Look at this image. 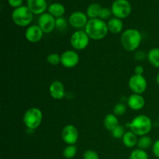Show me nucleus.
I'll return each mask as SVG.
<instances>
[{
  "instance_id": "4468645a",
  "label": "nucleus",
  "mask_w": 159,
  "mask_h": 159,
  "mask_svg": "<svg viewBox=\"0 0 159 159\" xmlns=\"http://www.w3.org/2000/svg\"><path fill=\"white\" fill-rule=\"evenodd\" d=\"M27 6L33 14L41 15L44 13L48 8L46 0H27Z\"/></svg>"
},
{
  "instance_id": "412c9836",
  "label": "nucleus",
  "mask_w": 159,
  "mask_h": 159,
  "mask_svg": "<svg viewBox=\"0 0 159 159\" xmlns=\"http://www.w3.org/2000/svg\"><path fill=\"white\" fill-rule=\"evenodd\" d=\"M149 63L155 68H159V48H152L147 54Z\"/></svg>"
},
{
  "instance_id": "9b49d317",
  "label": "nucleus",
  "mask_w": 159,
  "mask_h": 159,
  "mask_svg": "<svg viewBox=\"0 0 159 159\" xmlns=\"http://www.w3.org/2000/svg\"><path fill=\"white\" fill-rule=\"evenodd\" d=\"M79 54L73 50L65 51L61 55V64L67 68H75L79 64Z\"/></svg>"
},
{
  "instance_id": "f8f14e48",
  "label": "nucleus",
  "mask_w": 159,
  "mask_h": 159,
  "mask_svg": "<svg viewBox=\"0 0 159 159\" xmlns=\"http://www.w3.org/2000/svg\"><path fill=\"white\" fill-rule=\"evenodd\" d=\"M87 17L88 16H87L86 13L76 11L70 15L68 22L72 27L75 28V29H81L82 27H85L86 26L89 21Z\"/></svg>"
},
{
  "instance_id": "c756f323",
  "label": "nucleus",
  "mask_w": 159,
  "mask_h": 159,
  "mask_svg": "<svg viewBox=\"0 0 159 159\" xmlns=\"http://www.w3.org/2000/svg\"><path fill=\"white\" fill-rule=\"evenodd\" d=\"M112 10L109 8H102L100 11V13H99V18L100 20H109L110 18L112 15Z\"/></svg>"
},
{
  "instance_id": "f3484780",
  "label": "nucleus",
  "mask_w": 159,
  "mask_h": 159,
  "mask_svg": "<svg viewBox=\"0 0 159 159\" xmlns=\"http://www.w3.org/2000/svg\"><path fill=\"white\" fill-rule=\"evenodd\" d=\"M107 26H108L109 31H110L113 34H119L123 30L124 23L120 19L113 17V18H110L109 20Z\"/></svg>"
},
{
  "instance_id": "a878e982",
  "label": "nucleus",
  "mask_w": 159,
  "mask_h": 159,
  "mask_svg": "<svg viewBox=\"0 0 159 159\" xmlns=\"http://www.w3.org/2000/svg\"><path fill=\"white\" fill-rule=\"evenodd\" d=\"M127 111V107L124 103L122 102H119V103L116 104L113 107V114L116 116H122Z\"/></svg>"
},
{
  "instance_id": "473e14b6",
  "label": "nucleus",
  "mask_w": 159,
  "mask_h": 159,
  "mask_svg": "<svg viewBox=\"0 0 159 159\" xmlns=\"http://www.w3.org/2000/svg\"><path fill=\"white\" fill-rule=\"evenodd\" d=\"M8 2H9V6L16 9V8L22 6L23 0H8Z\"/></svg>"
},
{
  "instance_id": "bb28decb",
  "label": "nucleus",
  "mask_w": 159,
  "mask_h": 159,
  "mask_svg": "<svg viewBox=\"0 0 159 159\" xmlns=\"http://www.w3.org/2000/svg\"><path fill=\"white\" fill-rule=\"evenodd\" d=\"M112 136L116 139H122L124 135L125 134V129L123 126L119 125L111 132Z\"/></svg>"
},
{
  "instance_id": "20e7f679",
  "label": "nucleus",
  "mask_w": 159,
  "mask_h": 159,
  "mask_svg": "<svg viewBox=\"0 0 159 159\" xmlns=\"http://www.w3.org/2000/svg\"><path fill=\"white\" fill-rule=\"evenodd\" d=\"M12 20L19 26H27L33 20V12L27 6H22L12 11Z\"/></svg>"
},
{
  "instance_id": "1a4fd4ad",
  "label": "nucleus",
  "mask_w": 159,
  "mask_h": 159,
  "mask_svg": "<svg viewBox=\"0 0 159 159\" xmlns=\"http://www.w3.org/2000/svg\"><path fill=\"white\" fill-rule=\"evenodd\" d=\"M38 26L42 30L43 34H49L56 27V19L49 12H44L39 17Z\"/></svg>"
},
{
  "instance_id": "2f4dec72",
  "label": "nucleus",
  "mask_w": 159,
  "mask_h": 159,
  "mask_svg": "<svg viewBox=\"0 0 159 159\" xmlns=\"http://www.w3.org/2000/svg\"><path fill=\"white\" fill-rule=\"evenodd\" d=\"M152 152L156 158H159V139L154 142L152 145Z\"/></svg>"
},
{
  "instance_id": "7ed1b4c3",
  "label": "nucleus",
  "mask_w": 159,
  "mask_h": 159,
  "mask_svg": "<svg viewBox=\"0 0 159 159\" xmlns=\"http://www.w3.org/2000/svg\"><path fill=\"white\" fill-rule=\"evenodd\" d=\"M130 130L138 136H145L152 129V121L146 115H138L129 123Z\"/></svg>"
},
{
  "instance_id": "72a5a7b5",
  "label": "nucleus",
  "mask_w": 159,
  "mask_h": 159,
  "mask_svg": "<svg viewBox=\"0 0 159 159\" xmlns=\"http://www.w3.org/2000/svg\"><path fill=\"white\" fill-rule=\"evenodd\" d=\"M144 67L142 65H137L134 68V73L135 75H143L144 73Z\"/></svg>"
},
{
  "instance_id": "a211bd4d",
  "label": "nucleus",
  "mask_w": 159,
  "mask_h": 159,
  "mask_svg": "<svg viewBox=\"0 0 159 159\" xmlns=\"http://www.w3.org/2000/svg\"><path fill=\"white\" fill-rule=\"evenodd\" d=\"M103 124L107 130L112 132L117 126H119V120H118L117 116L112 113L107 114L104 118Z\"/></svg>"
},
{
  "instance_id": "6ab92c4d",
  "label": "nucleus",
  "mask_w": 159,
  "mask_h": 159,
  "mask_svg": "<svg viewBox=\"0 0 159 159\" xmlns=\"http://www.w3.org/2000/svg\"><path fill=\"white\" fill-rule=\"evenodd\" d=\"M123 144L126 146L127 148H131L135 147L138 144V135L135 134L134 132L130 131L126 132L125 134L124 135L122 138Z\"/></svg>"
},
{
  "instance_id": "0eeeda50",
  "label": "nucleus",
  "mask_w": 159,
  "mask_h": 159,
  "mask_svg": "<svg viewBox=\"0 0 159 159\" xmlns=\"http://www.w3.org/2000/svg\"><path fill=\"white\" fill-rule=\"evenodd\" d=\"M89 37L85 30H77L71 35L70 42L74 49L81 51L87 48L89 43Z\"/></svg>"
},
{
  "instance_id": "7c9ffc66",
  "label": "nucleus",
  "mask_w": 159,
  "mask_h": 159,
  "mask_svg": "<svg viewBox=\"0 0 159 159\" xmlns=\"http://www.w3.org/2000/svg\"><path fill=\"white\" fill-rule=\"evenodd\" d=\"M83 159H99V156L95 151L87 150L84 152Z\"/></svg>"
},
{
  "instance_id": "f03ea898",
  "label": "nucleus",
  "mask_w": 159,
  "mask_h": 159,
  "mask_svg": "<svg viewBox=\"0 0 159 159\" xmlns=\"http://www.w3.org/2000/svg\"><path fill=\"white\" fill-rule=\"evenodd\" d=\"M121 44L127 51H134L139 48L142 41L141 32L136 29H127L121 35Z\"/></svg>"
},
{
  "instance_id": "9d476101",
  "label": "nucleus",
  "mask_w": 159,
  "mask_h": 159,
  "mask_svg": "<svg viewBox=\"0 0 159 159\" xmlns=\"http://www.w3.org/2000/svg\"><path fill=\"white\" fill-rule=\"evenodd\" d=\"M61 138L68 145H75L79 140V130L74 125L68 124L62 130Z\"/></svg>"
},
{
  "instance_id": "c9c22d12",
  "label": "nucleus",
  "mask_w": 159,
  "mask_h": 159,
  "mask_svg": "<svg viewBox=\"0 0 159 159\" xmlns=\"http://www.w3.org/2000/svg\"><path fill=\"white\" fill-rule=\"evenodd\" d=\"M156 82H157V84L159 85V73L158 74V75L156 76Z\"/></svg>"
},
{
  "instance_id": "f257e3e1",
  "label": "nucleus",
  "mask_w": 159,
  "mask_h": 159,
  "mask_svg": "<svg viewBox=\"0 0 159 159\" xmlns=\"http://www.w3.org/2000/svg\"><path fill=\"white\" fill-rule=\"evenodd\" d=\"M85 31L90 39L100 40L107 37L109 32L107 23L99 18L90 19L85 27Z\"/></svg>"
},
{
  "instance_id": "b1692460",
  "label": "nucleus",
  "mask_w": 159,
  "mask_h": 159,
  "mask_svg": "<svg viewBox=\"0 0 159 159\" xmlns=\"http://www.w3.org/2000/svg\"><path fill=\"white\" fill-rule=\"evenodd\" d=\"M129 159H149L147 152L142 149H134L130 153Z\"/></svg>"
},
{
  "instance_id": "f704fd0d",
  "label": "nucleus",
  "mask_w": 159,
  "mask_h": 159,
  "mask_svg": "<svg viewBox=\"0 0 159 159\" xmlns=\"http://www.w3.org/2000/svg\"><path fill=\"white\" fill-rule=\"evenodd\" d=\"M145 57H147V54H145V53L142 52V51H138L135 54V59H137L138 61L143 60Z\"/></svg>"
},
{
  "instance_id": "5701e85b",
  "label": "nucleus",
  "mask_w": 159,
  "mask_h": 159,
  "mask_svg": "<svg viewBox=\"0 0 159 159\" xmlns=\"http://www.w3.org/2000/svg\"><path fill=\"white\" fill-rule=\"evenodd\" d=\"M153 141H152V138L150 137L147 136H142L138 139V146L140 149H142V150L145 151L146 149L149 148L152 145H153Z\"/></svg>"
},
{
  "instance_id": "dca6fc26",
  "label": "nucleus",
  "mask_w": 159,
  "mask_h": 159,
  "mask_svg": "<svg viewBox=\"0 0 159 159\" xmlns=\"http://www.w3.org/2000/svg\"><path fill=\"white\" fill-rule=\"evenodd\" d=\"M145 105V100L141 95H130L127 99V106L133 110H140Z\"/></svg>"
},
{
  "instance_id": "393cba45",
  "label": "nucleus",
  "mask_w": 159,
  "mask_h": 159,
  "mask_svg": "<svg viewBox=\"0 0 159 159\" xmlns=\"http://www.w3.org/2000/svg\"><path fill=\"white\" fill-rule=\"evenodd\" d=\"M77 154V148L75 145H68L63 151V155L65 158L71 159Z\"/></svg>"
},
{
  "instance_id": "ddd939ff",
  "label": "nucleus",
  "mask_w": 159,
  "mask_h": 159,
  "mask_svg": "<svg viewBox=\"0 0 159 159\" xmlns=\"http://www.w3.org/2000/svg\"><path fill=\"white\" fill-rule=\"evenodd\" d=\"M43 32L38 25H31L28 26L25 33V37L30 43H37L43 37Z\"/></svg>"
},
{
  "instance_id": "c85d7f7f",
  "label": "nucleus",
  "mask_w": 159,
  "mask_h": 159,
  "mask_svg": "<svg viewBox=\"0 0 159 159\" xmlns=\"http://www.w3.org/2000/svg\"><path fill=\"white\" fill-rule=\"evenodd\" d=\"M67 26H68L67 20L63 16L56 19V28L58 30H65L66 29Z\"/></svg>"
},
{
  "instance_id": "2eb2a0df",
  "label": "nucleus",
  "mask_w": 159,
  "mask_h": 159,
  "mask_svg": "<svg viewBox=\"0 0 159 159\" xmlns=\"http://www.w3.org/2000/svg\"><path fill=\"white\" fill-rule=\"evenodd\" d=\"M50 95L54 99H61L65 96V89L63 83L58 80H55L49 87Z\"/></svg>"
},
{
  "instance_id": "423d86ee",
  "label": "nucleus",
  "mask_w": 159,
  "mask_h": 159,
  "mask_svg": "<svg viewBox=\"0 0 159 159\" xmlns=\"http://www.w3.org/2000/svg\"><path fill=\"white\" fill-rule=\"evenodd\" d=\"M111 10L115 17L125 19L131 12V5L127 0H115L112 4Z\"/></svg>"
},
{
  "instance_id": "4be33fe9",
  "label": "nucleus",
  "mask_w": 159,
  "mask_h": 159,
  "mask_svg": "<svg viewBox=\"0 0 159 159\" xmlns=\"http://www.w3.org/2000/svg\"><path fill=\"white\" fill-rule=\"evenodd\" d=\"M102 7L98 3H92L86 9V15L90 19H96L99 17Z\"/></svg>"
},
{
  "instance_id": "6e6552de",
  "label": "nucleus",
  "mask_w": 159,
  "mask_h": 159,
  "mask_svg": "<svg viewBox=\"0 0 159 159\" xmlns=\"http://www.w3.org/2000/svg\"><path fill=\"white\" fill-rule=\"evenodd\" d=\"M128 85L130 89L134 94L141 95L147 89L148 83L144 76L134 74L129 79Z\"/></svg>"
},
{
  "instance_id": "cd10ccee",
  "label": "nucleus",
  "mask_w": 159,
  "mask_h": 159,
  "mask_svg": "<svg viewBox=\"0 0 159 159\" xmlns=\"http://www.w3.org/2000/svg\"><path fill=\"white\" fill-rule=\"evenodd\" d=\"M47 61L52 65H57L61 63V55L57 53H52L50 54L47 57Z\"/></svg>"
},
{
  "instance_id": "39448f33",
  "label": "nucleus",
  "mask_w": 159,
  "mask_h": 159,
  "mask_svg": "<svg viewBox=\"0 0 159 159\" xmlns=\"http://www.w3.org/2000/svg\"><path fill=\"white\" fill-rule=\"evenodd\" d=\"M43 120V113L40 109L32 107L26 111L23 116V123L29 130H35L40 127Z\"/></svg>"
},
{
  "instance_id": "e433bc0d",
  "label": "nucleus",
  "mask_w": 159,
  "mask_h": 159,
  "mask_svg": "<svg viewBox=\"0 0 159 159\" xmlns=\"http://www.w3.org/2000/svg\"><path fill=\"white\" fill-rule=\"evenodd\" d=\"M158 122H159V116H158Z\"/></svg>"
},
{
  "instance_id": "aec40b11",
  "label": "nucleus",
  "mask_w": 159,
  "mask_h": 159,
  "mask_svg": "<svg viewBox=\"0 0 159 159\" xmlns=\"http://www.w3.org/2000/svg\"><path fill=\"white\" fill-rule=\"evenodd\" d=\"M48 12L52 15L54 18L62 17L65 12V8L61 3H52L48 6Z\"/></svg>"
}]
</instances>
